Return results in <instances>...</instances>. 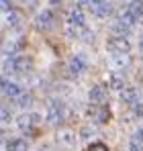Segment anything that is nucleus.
<instances>
[{"instance_id":"nucleus-1","label":"nucleus","mask_w":143,"mask_h":151,"mask_svg":"<svg viewBox=\"0 0 143 151\" xmlns=\"http://www.w3.org/2000/svg\"><path fill=\"white\" fill-rule=\"evenodd\" d=\"M31 68H33V63L27 57H17V59H10L4 63V72H17V74H27V72H31Z\"/></svg>"},{"instance_id":"nucleus-2","label":"nucleus","mask_w":143,"mask_h":151,"mask_svg":"<svg viewBox=\"0 0 143 151\" xmlns=\"http://www.w3.org/2000/svg\"><path fill=\"white\" fill-rule=\"evenodd\" d=\"M47 121L49 125L57 127L61 121H64V106H61V102L59 100H51L47 106Z\"/></svg>"},{"instance_id":"nucleus-3","label":"nucleus","mask_w":143,"mask_h":151,"mask_svg":"<svg viewBox=\"0 0 143 151\" xmlns=\"http://www.w3.org/2000/svg\"><path fill=\"white\" fill-rule=\"evenodd\" d=\"M84 70H86L84 55H74L70 61H68V72H70V76H80Z\"/></svg>"},{"instance_id":"nucleus-4","label":"nucleus","mask_w":143,"mask_h":151,"mask_svg":"<svg viewBox=\"0 0 143 151\" xmlns=\"http://www.w3.org/2000/svg\"><path fill=\"white\" fill-rule=\"evenodd\" d=\"M88 96H90V102H92V104H104L106 98H108V92H106L104 86L96 84V86L90 88V94H88Z\"/></svg>"},{"instance_id":"nucleus-5","label":"nucleus","mask_w":143,"mask_h":151,"mask_svg":"<svg viewBox=\"0 0 143 151\" xmlns=\"http://www.w3.org/2000/svg\"><path fill=\"white\" fill-rule=\"evenodd\" d=\"M51 25H53V12H51V10H43V12L37 14L35 27H37L39 31H47V29H51Z\"/></svg>"},{"instance_id":"nucleus-6","label":"nucleus","mask_w":143,"mask_h":151,"mask_svg":"<svg viewBox=\"0 0 143 151\" xmlns=\"http://www.w3.org/2000/svg\"><path fill=\"white\" fill-rule=\"evenodd\" d=\"M108 49L113 51V53H129L131 45H129V41L125 37H113L108 41Z\"/></svg>"},{"instance_id":"nucleus-7","label":"nucleus","mask_w":143,"mask_h":151,"mask_svg":"<svg viewBox=\"0 0 143 151\" xmlns=\"http://www.w3.org/2000/svg\"><path fill=\"white\" fill-rule=\"evenodd\" d=\"M39 121H41V116H39V114H21L17 123H19V129H21V131L29 133V131L33 129V125H37Z\"/></svg>"},{"instance_id":"nucleus-8","label":"nucleus","mask_w":143,"mask_h":151,"mask_svg":"<svg viewBox=\"0 0 143 151\" xmlns=\"http://www.w3.org/2000/svg\"><path fill=\"white\" fill-rule=\"evenodd\" d=\"M92 114H94V121L96 123H108V119H110V110L104 106V104H96L94 108H92Z\"/></svg>"},{"instance_id":"nucleus-9","label":"nucleus","mask_w":143,"mask_h":151,"mask_svg":"<svg viewBox=\"0 0 143 151\" xmlns=\"http://www.w3.org/2000/svg\"><path fill=\"white\" fill-rule=\"evenodd\" d=\"M2 92H4L6 98H17V96H21V88H19L17 84L8 82V80H2Z\"/></svg>"},{"instance_id":"nucleus-10","label":"nucleus","mask_w":143,"mask_h":151,"mask_svg":"<svg viewBox=\"0 0 143 151\" xmlns=\"http://www.w3.org/2000/svg\"><path fill=\"white\" fill-rule=\"evenodd\" d=\"M127 10L131 12V17L135 21H141L143 19V0H131V4L127 6Z\"/></svg>"},{"instance_id":"nucleus-11","label":"nucleus","mask_w":143,"mask_h":151,"mask_svg":"<svg viewBox=\"0 0 143 151\" xmlns=\"http://www.w3.org/2000/svg\"><path fill=\"white\" fill-rule=\"evenodd\" d=\"M113 65L115 68H119V70H125L129 63H131V59H129V55L127 53H113Z\"/></svg>"},{"instance_id":"nucleus-12","label":"nucleus","mask_w":143,"mask_h":151,"mask_svg":"<svg viewBox=\"0 0 143 151\" xmlns=\"http://www.w3.org/2000/svg\"><path fill=\"white\" fill-rule=\"evenodd\" d=\"M121 100L125 102V104H135L137 100V90L135 88H125L123 92H121Z\"/></svg>"},{"instance_id":"nucleus-13","label":"nucleus","mask_w":143,"mask_h":151,"mask_svg":"<svg viewBox=\"0 0 143 151\" xmlns=\"http://www.w3.org/2000/svg\"><path fill=\"white\" fill-rule=\"evenodd\" d=\"M6 151H27V143L23 139H12L6 143Z\"/></svg>"},{"instance_id":"nucleus-14","label":"nucleus","mask_w":143,"mask_h":151,"mask_svg":"<svg viewBox=\"0 0 143 151\" xmlns=\"http://www.w3.org/2000/svg\"><path fill=\"white\" fill-rule=\"evenodd\" d=\"M113 29H115V33H119V37H127V35L131 33V25H127V23H123V21H117V23L113 25Z\"/></svg>"},{"instance_id":"nucleus-15","label":"nucleus","mask_w":143,"mask_h":151,"mask_svg":"<svg viewBox=\"0 0 143 151\" xmlns=\"http://www.w3.org/2000/svg\"><path fill=\"white\" fill-rule=\"evenodd\" d=\"M17 104H19L21 108H29V106L33 104V96H31V94H21V96H17Z\"/></svg>"},{"instance_id":"nucleus-16","label":"nucleus","mask_w":143,"mask_h":151,"mask_svg":"<svg viewBox=\"0 0 143 151\" xmlns=\"http://www.w3.org/2000/svg\"><path fill=\"white\" fill-rule=\"evenodd\" d=\"M131 145H135V147H139V149H143V127L133 135V139H131Z\"/></svg>"},{"instance_id":"nucleus-17","label":"nucleus","mask_w":143,"mask_h":151,"mask_svg":"<svg viewBox=\"0 0 143 151\" xmlns=\"http://www.w3.org/2000/svg\"><path fill=\"white\" fill-rule=\"evenodd\" d=\"M6 23H8L10 27H17L19 23H21V17H19V14H17L14 10H10V12L6 14Z\"/></svg>"},{"instance_id":"nucleus-18","label":"nucleus","mask_w":143,"mask_h":151,"mask_svg":"<svg viewBox=\"0 0 143 151\" xmlns=\"http://www.w3.org/2000/svg\"><path fill=\"white\" fill-rule=\"evenodd\" d=\"M92 10H94L96 17H106L108 10H110V6L108 4H100V6H92Z\"/></svg>"},{"instance_id":"nucleus-19","label":"nucleus","mask_w":143,"mask_h":151,"mask_svg":"<svg viewBox=\"0 0 143 151\" xmlns=\"http://www.w3.org/2000/svg\"><path fill=\"white\" fill-rule=\"evenodd\" d=\"M110 86H113V88H117V90H123L125 82H123V78H121V76L113 74V76H110Z\"/></svg>"},{"instance_id":"nucleus-20","label":"nucleus","mask_w":143,"mask_h":151,"mask_svg":"<svg viewBox=\"0 0 143 151\" xmlns=\"http://www.w3.org/2000/svg\"><path fill=\"white\" fill-rule=\"evenodd\" d=\"M84 151H108V147H106L104 143H100V141H98V143H92V145H88V147H86Z\"/></svg>"},{"instance_id":"nucleus-21","label":"nucleus","mask_w":143,"mask_h":151,"mask_svg":"<svg viewBox=\"0 0 143 151\" xmlns=\"http://www.w3.org/2000/svg\"><path fill=\"white\" fill-rule=\"evenodd\" d=\"M133 106V116H141L143 114V104L141 102H135V104H131Z\"/></svg>"},{"instance_id":"nucleus-22","label":"nucleus","mask_w":143,"mask_h":151,"mask_svg":"<svg viewBox=\"0 0 143 151\" xmlns=\"http://www.w3.org/2000/svg\"><path fill=\"white\" fill-rule=\"evenodd\" d=\"M2 10H4V12L10 10V0H2Z\"/></svg>"},{"instance_id":"nucleus-23","label":"nucleus","mask_w":143,"mask_h":151,"mask_svg":"<svg viewBox=\"0 0 143 151\" xmlns=\"http://www.w3.org/2000/svg\"><path fill=\"white\" fill-rule=\"evenodd\" d=\"M100 4H108V0H92V6H100Z\"/></svg>"},{"instance_id":"nucleus-24","label":"nucleus","mask_w":143,"mask_h":151,"mask_svg":"<svg viewBox=\"0 0 143 151\" xmlns=\"http://www.w3.org/2000/svg\"><path fill=\"white\" fill-rule=\"evenodd\" d=\"M2 121H4V123L8 121V110H6V108H2Z\"/></svg>"}]
</instances>
